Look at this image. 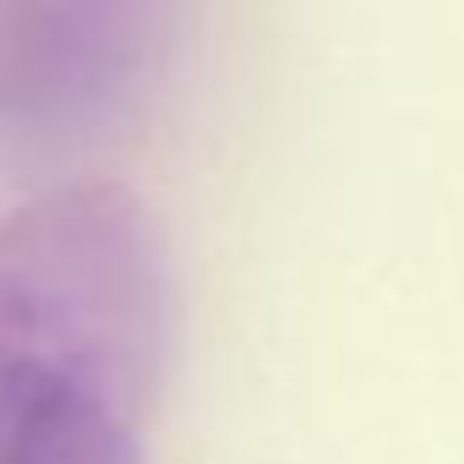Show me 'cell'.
<instances>
[{
    "mask_svg": "<svg viewBox=\"0 0 464 464\" xmlns=\"http://www.w3.org/2000/svg\"><path fill=\"white\" fill-rule=\"evenodd\" d=\"M191 17L197 0H0V164L82 180L153 110Z\"/></svg>",
    "mask_w": 464,
    "mask_h": 464,
    "instance_id": "2",
    "label": "cell"
},
{
    "mask_svg": "<svg viewBox=\"0 0 464 464\" xmlns=\"http://www.w3.org/2000/svg\"><path fill=\"white\" fill-rule=\"evenodd\" d=\"M169 339L175 268L126 186L0 213V464H142Z\"/></svg>",
    "mask_w": 464,
    "mask_h": 464,
    "instance_id": "1",
    "label": "cell"
}]
</instances>
